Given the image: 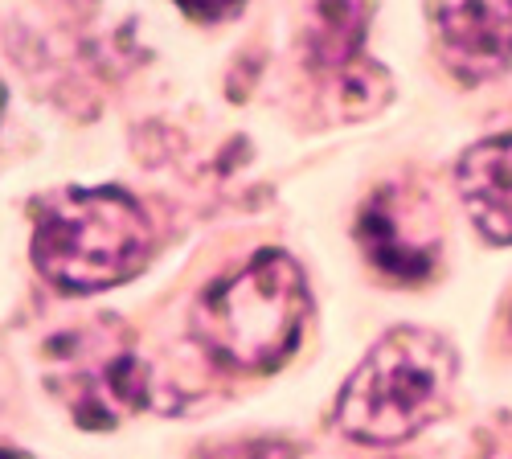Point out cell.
I'll use <instances>...</instances> for the list:
<instances>
[{"label":"cell","instance_id":"obj_2","mask_svg":"<svg viewBox=\"0 0 512 459\" xmlns=\"http://www.w3.org/2000/svg\"><path fill=\"white\" fill-rule=\"evenodd\" d=\"M304 316V271L279 250H263L205 291L193 312V332L205 353L230 369H275L300 345Z\"/></svg>","mask_w":512,"mask_h":459},{"label":"cell","instance_id":"obj_7","mask_svg":"<svg viewBox=\"0 0 512 459\" xmlns=\"http://www.w3.org/2000/svg\"><path fill=\"white\" fill-rule=\"evenodd\" d=\"M455 185L476 230L488 242H512V132L467 148Z\"/></svg>","mask_w":512,"mask_h":459},{"label":"cell","instance_id":"obj_4","mask_svg":"<svg viewBox=\"0 0 512 459\" xmlns=\"http://www.w3.org/2000/svg\"><path fill=\"white\" fill-rule=\"evenodd\" d=\"M50 386L62 394V402L82 427L103 431L119 423L123 414L144 406L148 373H144V361H136L119 341L74 332L62 345H54Z\"/></svg>","mask_w":512,"mask_h":459},{"label":"cell","instance_id":"obj_5","mask_svg":"<svg viewBox=\"0 0 512 459\" xmlns=\"http://www.w3.org/2000/svg\"><path fill=\"white\" fill-rule=\"evenodd\" d=\"M447 62L467 78H488L512 62V0H439Z\"/></svg>","mask_w":512,"mask_h":459},{"label":"cell","instance_id":"obj_8","mask_svg":"<svg viewBox=\"0 0 512 459\" xmlns=\"http://www.w3.org/2000/svg\"><path fill=\"white\" fill-rule=\"evenodd\" d=\"M177 5L197 21H222L242 9V0H177Z\"/></svg>","mask_w":512,"mask_h":459},{"label":"cell","instance_id":"obj_3","mask_svg":"<svg viewBox=\"0 0 512 459\" xmlns=\"http://www.w3.org/2000/svg\"><path fill=\"white\" fill-rule=\"evenodd\" d=\"M148 250V214L123 189H70L37 214L33 263L62 291H103L132 279Z\"/></svg>","mask_w":512,"mask_h":459},{"label":"cell","instance_id":"obj_1","mask_svg":"<svg viewBox=\"0 0 512 459\" xmlns=\"http://www.w3.org/2000/svg\"><path fill=\"white\" fill-rule=\"evenodd\" d=\"M455 353L439 332L398 328L357 365L340 390L336 423L357 443H402L447 410Z\"/></svg>","mask_w":512,"mask_h":459},{"label":"cell","instance_id":"obj_6","mask_svg":"<svg viewBox=\"0 0 512 459\" xmlns=\"http://www.w3.org/2000/svg\"><path fill=\"white\" fill-rule=\"evenodd\" d=\"M435 230L418 222L414 205L398 201V189H386L361 214V246L373 267L390 279H422L435 267Z\"/></svg>","mask_w":512,"mask_h":459},{"label":"cell","instance_id":"obj_11","mask_svg":"<svg viewBox=\"0 0 512 459\" xmlns=\"http://www.w3.org/2000/svg\"><path fill=\"white\" fill-rule=\"evenodd\" d=\"M0 107H5V91H0Z\"/></svg>","mask_w":512,"mask_h":459},{"label":"cell","instance_id":"obj_9","mask_svg":"<svg viewBox=\"0 0 512 459\" xmlns=\"http://www.w3.org/2000/svg\"><path fill=\"white\" fill-rule=\"evenodd\" d=\"M213 459H291V451L283 443H238V447H226Z\"/></svg>","mask_w":512,"mask_h":459},{"label":"cell","instance_id":"obj_10","mask_svg":"<svg viewBox=\"0 0 512 459\" xmlns=\"http://www.w3.org/2000/svg\"><path fill=\"white\" fill-rule=\"evenodd\" d=\"M0 459H21V455H9V451H0Z\"/></svg>","mask_w":512,"mask_h":459}]
</instances>
